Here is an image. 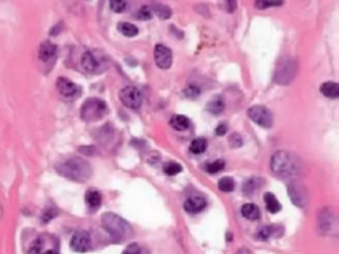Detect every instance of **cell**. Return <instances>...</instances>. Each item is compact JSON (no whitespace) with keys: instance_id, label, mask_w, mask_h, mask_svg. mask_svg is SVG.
Listing matches in <instances>:
<instances>
[{"instance_id":"6da1fadb","label":"cell","mask_w":339,"mask_h":254,"mask_svg":"<svg viewBox=\"0 0 339 254\" xmlns=\"http://www.w3.org/2000/svg\"><path fill=\"white\" fill-rule=\"evenodd\" d=\"M272 172L282 179H291L300 175L301 162L289 151H277L270 160Z\"/></svg>"},{"instance_id":"7a4b0ae2","label":"cell","mask_w":339,"mask_h":254,"mask_svg":"<svg viewBox=\"0 0 339 254\" xmlns=\"http://www.w3.org/2000/svg\"><path fill=\"white\" fill-rule=\"evenodd\" d=\"M56 168L57 172L60 173L61 176L66 177L69 180L77 181V183L87 181L93 173L90 164L81 158H70V159L64 160Z\"/></svg>"},{"instance_id":"3957f363","label":"cell","mask_w":339,"mask_h":254,"mask_svg":"<svg viewBox=\"0 0 339 254\" xmlns=\"http://www.w3.org/2000/svg\"><path fill=\"white\" fill-rule=\"evenodd\" d=\"M102 228L109 233L110 238L114 242L126 241L127 238L133 236V228L126 220L121 216L115 215L113 212H106L101 217Z\"/></svg>"},{"instance_id":"277c9868","label":"cell","mask_w":339,"mask_h":254,"mask_svg":"<svg viewBox=\"0 0 339 254\" xmlns=\"http://www.w3.org/2000/svg\"><path fill=\"white\" fill-rule=\"evenodd\" d=\"M108 113V106L102 99L89 98L84 102L81 108V118L85 122H96L104 118Z\"/></svg>"},{"instance_id":"5b68a950","label":"cell","mask_w":339,"mask_h":254,"mask_svg":"<svg viewBox=\"0 0 339 254\" xmlns=\"http://www.w3.org/2000/svg\"><path fill=\"white\" fill-rule=\"evenodd\" d=\"M81 65L84 70L89 74H100L106 69V58L98 51H86L83 55Z\"/></svg>"},{"instance_id":"8992f818","label":"cell","mask_w":339,"mask_h":254,"mask_svg":"<svg viewBox=\"0 0 339 254\" xmlns=\"http://www.w3.org/2000/svg\"><path fill=\"white\" fill-rule=\"evenodd\" d=\"M296 62L291 58H289V57H285L282 60H280L277 66H276L274 81L280 84V85H287V84H290L293 81V78L296 77Z\"/></svg>"},{"instance_id":"52a82bcc","label":"cell","mask_w":339,"mask_h":254,"mask_svg":"<svg viewBox=\"0 0 339 254\" xmlns=\"http://www.w3.org/2000/svg\"><path fill=\"white\" fill-rule=\"evenodd\" d=\"M119 99L126 108L137 110V109L141 108L143 97H142V93L137 87L126 86L119 91Z\"/></svg>"},{"instance_id":"ba28073f","label":"cell","mask_w":339,"mask_h":254,"mask_svg":"<svg viewBox=\"0 0 339 254\" xmlns=\"http://www.w3.org/2000/svg\"><path fill=\"white\" fill-rule=\"evenodd\" d=\"M248 116L252 119L254 123L260 125L261 127L269 129L273 125V115L270 113L269 109L264 108V106H252L248 110Z\"/></svg>"},{"instance_id":"9c48e42d","label":"cell","mask_w":339,"mask_h":254,"mask_svg":"<svg viewBox=\"0 0 339 254\" xmlns=\"http://www.w3.org/2000/svg\"><path fill=\"white\" fill-rule=\"evenodd\" d=\"M287 194L290 196L293 204L297 207L304 208L308 205V191L300 181L296 180L287 185Z\"/></svg>"},{"instance_id":"30bf717a","label":"cell","mask_w":339,"mask_h":254,"mask_svg":"<svg viewBox=\"0 0 339 254\" xmlns=\"http://www.w3.org/2000/svg\"><path fill=\"white\" fill-rule=\"evenodd\" d=\"M70 249L77 253H85L91 249L90 234L85 230L76 232L70 240Z\"/></svg>"},{"instance_id":"8fae6325","label":"cell","mask_w":339,"mask_h":254,"mask_svg":"<svg viewBox=\"0 0 339 254\" xmlns=\"http://www.w3.org/2000/svg\"><path fill=\"white\" fill-rule=\"evenodd\" d=\"M154 58L158 68L161 69H169L172 64V52L163 44H158L154 49Z\"/></svg>"},{"instance_id":"7c38bea8","label":"cell","mask_w":339,"mask_h":254,"mask_svg":"<svg viewBox=\"0 0 339 254\" xmlns=\"http://www.w3.org/2000/svg\"><path fill=\"white\" fill-rule=\"evenodd\" d=\"M57 90L60 93L64 98L72 99L79 97L80 93H81V89H80L74 82H72L68 78L60 77L57 80Z\"/></svg>"},{"instance_id":"4fadbf2b","label":"cell","mask_w":339,"mask_h":254,"mask_svg":"<svg viewBox=\"0 0 339 254\" xmlns=\"http://www.w3.org/2000/svg\"><path fill=\"white\" fill-rule=\"evenodd\" d=\"M207 207V200L200 195H194L184 201V209L188 213H199Z\"/></svg>"},{"instance_id":"5bb4252c","label":"cell","mask_w":339,"mask_h":254,"mask_svg":"<svg viewBox=\"0 0 339 254\" xmlns=\"http://www.w3.org/2000/svg\"><path fill=\"white\" fill-rule=\"evenodd\" d=\"M56 52L57 47L55 44L49 43V41H43V43L40 44L39 57L40 60L44 61V62H47V61H49L51 58H53L55 55H56Z\"/></svg>"},{"instance_id":"9a60e30c","label":"cell","mask_w":339,"mask_h":254,"mask_svg":"<svg viewBox=\"0 0 339 254\" xmlns=\"http://www.w3.org/2000/svg\"><path fill=\"white\" fill-rule=\"evenodd\" d=\"M321 93L325 95V97H327V98L337 99L338 98V95H339L338 84H337V82H333V81H329V82H325V84H322Z\"/></svg>"},{"instance_id":"2e32d148","label":"cell","mask_w":339,"mask_h":254,"mask_svg":"<svg viewBox=\"0 0 339 254\" xmlns=\"http://www.w3.org/2000/svg\"><path fill=\"white\" fill-rule=\"evenodd\" d=\"M241 215L248 220H258L260 219V208L254 204H244L241 207Z\"/></svg>"},{"instance_id":"e0dca14e","label":"cell","mask_w":339,"mask_h":254,"mask_svg":"<svg viewBox=\"0 0 339 254\" xmlns=\"http://www.w3.org/2000/svg\"><path fill=\"white\" fill-rule=\"evenodd\" d=\"M85 200H86L87 205L91 208V209H97V208L101 207V202H102V198H101V194L96 190H89L86 192V196H85Z\"/></svg>"},{"instance_id":"ac0fdd59","label":"cell","mask_w":339,"mask_h":254,"mask_svg":"<svg viewBox=\"0 0 339 254\" xmlns=\"http://www.w3.org/2000/svg\"><path fill=\"white\" fill-rule=\"evenodd\" d=\"M170 123H171V126H172L175 130H178V131H184V130H187L188 127H190V119H188L186 115H179V114L172 115Z\"/></svg>"},{"instance_id":"d6986e66","label":"cell","mask_w":339,"mask_h":254,"mask_svg":"<svg viewBox=\"0 0 339 254\" xmlns=\"http://www.w3.org/2000/svg\"><path fill=\"white\" fill-rule=\"evenodd\" d=\"M264 201H265L266 209H268L270 213H277V212L281 211V204H280V201L273 194H270V192L265 194V196H264Z\"/></svg>"},{"instance_id":"ffe728a7","label":"cell","mask_w":339,"mask_h":254,"mask_svg":"<svg viewBox=\"0 0 339 254\" xmlns=\"http://www.w3.org/2000/svg\"><path fill=\"white\" fill-rule=\"evenodd\" d=\"M261 185V179H257V177H252V179H248L245 181V184L243 185V192L247 196H251L256 192Z\"/></svg>"},{"instance_id":"44dd1931","label":"cell","mask_w":339,"mask_h":254,"mask_svg":"<svg viewBox=\"0 0 339 254\" xmlns=\"http://www.w3.org/2000/svg\"><path fill=\"white\" fill-rule=\"evenodd\" d=\"M118 30L121 32L122 35L126 36V37H134V36L138 35V28L131 24V23H119L118 24Z\"/></svg>"},{"instance_id":"7402d4cb","label":"cell","mask_w":339,"mask_h":254,"mask_svg":"<svg viewBox=\"0 0 339 254\" xmlns=\"http://www.w3.org/2000/svg\"><path fill=\"white\" fill-rule=\"evenodd\" d=\"M207 146H208V142L203 138H198L195 141H192L191 146H190V150H191L192 154L195 155H199V154H203L205 150H207Z\"/></svg>"},{"instance_id":"603a6c76","label":"cell","mask_w":339,"mask_h":254,"mask_svg":"<svg viewBox=\"0 0 339 254\" xmlns=\"http://www.w3.org/2000/svg\"><path fill=\"white\" fill-rule=\"evenodd\" d=\"M207 110H208L211 114H220V113L224 110V101H223L220 97H216L212 101H209L208 105H207Z\"/></svg>"},{"instance_id":"cb8c5ba5","label":"cell","mask_w":339,"mask_h":254,"mask_svg":"<svg viewBox=\"0 0 339 254\" xmlns=\"http://www.w3.org/2000/svg\"><path fill=\"white\" fill-rule=\"evenodd\" d=\"M218 187L219 190L228 194V192H232V191L235 190V181H233V179H230V177H223L219 181Z\"/></svg>"},{"instance_id":"d4e9b609","label":"cell","mask_w":339,"mask_h":254,"mask_svg":"<svg viewBox=\"0 0 339 254\" xmlns=\"http://www.w3.org/2000/svg\"><path fill=\"white\" fill-rule=\"evenodd\" d=\"M182 166L175 162H170V163H166L163 166V171H165L166 175H170V176H174V175H178L179 172H182Z\"/></svg>"},{"instance_id":"484cf974","label":"cell","mask_w":339,"mask_h":254,"mask_svg":"<svg viewBox=\"0 0 339 254\" xmlns=\"http://www.w3.org/2000/svg\"><path fill=\"white\" fill-rule=\"evenodd\" d=\"M226 167V162L224 160H216L212 163H208L205 166V171L208 173H218Z\"/></svg>"},{"instance_id":"4316f807","label":"cell","mask_w":339,"mask_h":254,"mask_svg":"<svg viewBox=\"0 0 339 254\" xmlns=\"http://www.w3.org/2000/svg\"><path fill=\"white\" fill-rule=\"evenodd\" d=\"M154 9H155V12H157V15L161 19H169L171 16V9L169 7H166V5L155 4L154 5Z\"/></svg>"},{"instance_id":"83f0119b","label":"cell","mask_w":339,"mask_h":254,"mask_svg":"<svg viewBox=\"0 0 339 254\" xmlns=\"http://www.w3.org/2000/svg\"><path fill=\"white\" fill-rule=\"evenodd\" d=\"M126 7H127L126 1H122V0H113V1H110V8L113 9L114 12H118V13L123 12V11L126 9Z\"/></svg>"},{"instance_id":"f1b7e54d","label":"cell","mask_w":339,"mask_h":254,"mask_svg":"<svg viewBox=\"0 0 339 254\" xmlns=\"http://www.w3.org/2000/svg\"><path fill=\"white\" fill-rule=\"evenodd\" d=\"M135 16L140 19V20H148V19L152 18V12L148 7L143 5V7H141V9L137 12Z\"/></svg>"},{"instance_id":"f546056e","label":"cell","mask_w":339,"mask_h":254,"mask_svg":"<svg viewBox=\"0 0 339 254\" xmlns=\"http://www.w3.org/2000/svg\"><path fill=\"white\" fill-rule=\"evenodd\" d=\"M272 236H274V226L261 228L260 232H258V238H261V240H268Z\"/></svg>"},{"instance_id":"4dcf8cb0","label":"cell","mask_w":339,"mask_h":254,"mask_svg":"<svg viewBox=\"0 0 339 254\" xmlns=\"http://www.w3.org/2000/svg\"><path fill=\"white\" fill-rule=\"evenodd\" d=\"M184 94L187 95L188 98H196L200 94V89L196 85H188L184 90Z\"/></svg>"},{"instance_id":"1f68e13d","label":"cell","mask_w":339,"mask_h":254,"mask_svg":"<svg viewBox=\"0 0 339 254\" xmlns=\"http://www.w3.org/2000/svg\"><path fill=\"white\" fill-rule=\"evenodd\" d=\"M43 240H41V238H37L29 248V254H40L41 253V250H43Z\"/></svg>"},{"instance_id":"d6a6232c","label":"cell","mask_w":339,"mask_h":254,"mask_svg":"<svg viewBox=\"0 0 339 254\" xmlns=\"http://www.w3.org/2000/svg\"><path fill=\"white\" fill-rule=\"evenodd\" d=\"M229 144L230 147H233V148H239V147H241V144H243V138L240 137L239 134H233V135H230Z\"/></svg>"},{"instance_id":"836d02e7","label":"cell","mask_w":339,"mask_h":254,"mask_svg":"<svg viewBox=\"0 0 339 254\" xmlns=\"http://www.w3.org/2000/svg\"><path fill=\"white\" fill-rule=\"evenodd\" d=\"M280 5H282L281 1H279V3H276V1H256V7L261 9L269 8V7H280Z\"/></svg>"},{"instance_id":"e575fe53","label":"cell","mask_w":339,"mask_h":254,"mask_svg":"<svg viewBox=\"0 0 339 254\" xmlns=\"http://www.w3.org/2000/svg\"><path fill=\"white\" fill-rule=\"evenodd\" d=\"M122 254H141V246L138 244H130Z\"/></svg>"},{"instance_id":"d590c367","label":"cell","mask_w":339,"mask_h":254,"mask_svg":"<svg viewBox=\"0 0 339 254\" xmlns=\"http://www.w3.org/2000/svg\"><path fill=\"white\" fill-rule=\"evenodd\" d=\"M57 215V212L55 211V209H47V211L44 212V215H43V221L44 223H48L49 220L51 219H53L55 216Z\"/></svg>"},{"instance_id":"8d00e7d4","label":"cell","mask_w":339,"mask_h":254,"mask_svg":"<svg viewBox=\"0 0 339 254\" xmlns=\"http://www.w3.org/2000/svg\"><path fill=\"white\" fill-rule=\"evenodd\" d=\"M226 130H228L226 125H224V123H222V125H219L218 127H216V135H219V137H222V135H224V134L226 133Z\"/></svg>"},{"instance_id":"74e56055","label":"cell","mask_w":339,"mask_h":254,"mask_svg":"<svg viewBox=\"0 0 339 254\" xmlns=\"http://www.w3.org/2000/svg\"><path fill=\"white\" fill-rule=\"evenodd\" d=\"M226 11H228V12H233V11H235V8H236L235 1H228V3H226Z\"/></svg>"},{"instance_id":"f35d334b","label":"cell","mask_w":339,"mask_h":254,"mask_svg":"<svg viewBox=\"0 0 339 254\" xmlns=\"http://www.w3.org/2000/svg\"><path fill=\"white\" fill-rule=\"evenodd\" d=\"M44 254H58V253H57V252H55V250H47V252H45Z\"/></svg>"},{"instance_id":"ab89813d","label":"cell","mask_w":339,"mask_h":254,"mask_svg":"<svg viewBox=\"0 0 339 254\" xmlns=\"http://www.w3.org/2000/svg\"><path fill=\"white\" fill-rule=\"evenodd\" d=\"M0 216H1V207H0Z\"/></svg>"}]
</instances>
